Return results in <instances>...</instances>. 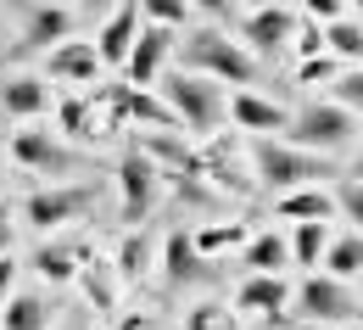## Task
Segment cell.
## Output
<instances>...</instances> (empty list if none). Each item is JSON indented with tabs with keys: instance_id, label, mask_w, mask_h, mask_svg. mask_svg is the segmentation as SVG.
Here are the masks:
<instances>
[{
	"instance_id": "obj_1",
	"label": "cell",
	"mask_w": 363,
	"mask_h": 330,
	"mask_svg": "<svg viewBox=\"0 0 363 330\" xmlns=\"http://www.w3.org/2000/svg\"><path fill=\"white\" fill-rule=\"evenodd\" d=\"M162 106L174 112V123H179L184 135H196V141H207V135H218V123H224V90L213 84V79H201V73H174V79H162Z\"/></svg>"
},
{
	"instance_id": "obj_2",
	"label": "cell",
	"mask_w": 363,
	"mask_h": 330,
	"mask_svg": "<svg viewBox=\"0 0 363 330\" xmlns=\"http://www.w3.org/2000/svg\"><path fill=\"white\" fill-rule=\"evenodd\" d=\"M285 145H302V151H347V145L358 141V112H347V106H335V101H313V106H302L296 118H285Z\"/></svg>"
},
{
	"instance_id": "obj_3",
	"label": "cell",
	"mask_w": 363,
	"mask_h": 330,
	"mask_svg": "<svg viewBox=\"0 0 363 330\" xmlns=\"http://www.w3.org/2000/svg\"><path fill=\"white\" fill-rule=\"evenodd\" d=\"M179 56H184V73H213V79H229V84H246L257 73L252 50L235 45L224 28H196L179 45Z\"/></svg>"
},
{
	"instance_id": "obj_4",
	"label": "cell",
	"mask_w": 363,
	"mask_h": 330,
	"mask_svg": "<svg viewBox=\"0 0 363 330\" xmlns=\"http://www.w3.org/2000/svg\"><path fill=\"white\" fill-rule=\"evenodd\" d=\"M252 163H257V180L274 185V190H302V185H324V180H335V168H330L318 151L279 145V141H257Z\"/></svg>"
},
{
	"instance_id": "obj_5",
	"label": "cell",
	"mask_w": 363,
	"mask_h": 330,
	"mask_svg": "<svg viewBox=\"0 0 363 330\" xmlns=\"http://www.w3.org/2000/svg\"><path fill=\"white\" fill-rule=\"evenodd\" d=\"M291 302H296V314H302V319H318V325H352V319H358L352 291H347L341 280H330V275H308L302 291H296Z\"/></svg>"
},
{
	"instance_id": "obj_6",
	"label": "cell",
	"mask_w": 363,
	"mask_h": 330,
	"mask_svg": "<svg viewBox=\"0 0 363 330\" xmlns=\"http://www.w3.org/2000/svg\"><path fill=\"white\" fill-rule=\"evenodd\" d=\"M90 207H95L90 185H56V190H34V196L23 202V219H28L34 230H62V224H73V219L90 213Z\"/></svg>"
},
{
	"instance_id": "obj_7",
	"label": "cell",
	"mask_w": 363,
	"mask_h": 330,
	"mask_svg": "<svg viewBox=\"0 0 363 330\" xmlns=\"http://www.w3.org/2000/svg\"><path fill=\"white\" fill-rule=\"evenodd\" d=\"M118 196H123V219L129 224H145V213H151V202H157V168H151V157L145 151H123V163H118Z\"/></svg>"
},
{
	"instance_id": "obj_8",
	"label": "cell",
	"mask_w": 363,
	"mask_h": 330,
	"mask_svg": "<svg viewBox=\"0 0 363 330\" xmlns=\"http://www.w3.org/2000/svg\"><path fill=\"white\" fill-rule=\"evenodd\" d=\"M168 56H174V28H168V23H151L145 34H135V45H129V56H123V67H129V84H135V90L157 84Z\"/></svg>"
},
{
	"instance_id": "obj_9",
	"label": "cell",
	"mask_w": 363,
	"mask_h": 330,
	"mask_svg": "<svg viewBox=\"0 0 363 330\" xmlns=\"http://www.w3.org/2000/svg\"><path fill=\"white\" fill-rule=\"evenodd\" d=\"M11 157H17L23 168H34V174H50V180H67V174L79 168V157L62 141H50L45 129H23V135L11 141Z\"/></svg>"
},
{
	"instance_id": "obj_10",
	"label": "cell",
	"mask_w": 363,
	"mask_h": 330,
	"mask_svg": "<svg viewBox=\"0 0 363 330\" xmlns=\"http://www.w3.org/2000/svg\"><path fill=\"white\" fill-rule=\"evenodd\" d=\"M224 106H229V123H240V129H252L257 141H269V135H279V129H285V118H291V112H285L279 101H269V95H252V90H235V95L224 101Z\"/></svg>"
},
{
	"instance_id": "obj_11",
	"label": "cell",
	"mask_w": 363,
	"mask_h": 330,
	"mask_svg": "<svg viewBox=\"0 0 363 330\" xmlns=\"http://www.w3.org/2000/svg\"><path fill=\"white\" fill-rule=\"evenodd\" d=\"M291 34H296V17H291L285 6H257V11L246 17V50L274 56V50L291 45Z\"/></svg>"
},
{
	"instance_id": "obj_12",
	"label": "cell",
	"mask_w": 363,
	"mask_h": 330,
	"mask_svg": "<svg viewBox=\"0 0 363 330\" xmlns=\"http://www.w3.org/2000/svg\"><path fill=\"white\" fill-rule=\"evenodd\" d=\"M285 302H291V285L279 280V275H246L240 291H235V308L240 314H263V319H279Z\"/></svg>"
},
{
	"instance_id": "obj_13",
	"label": "cell",
	"mask_w": 363,
	"mask_h": 330,
	"mask_svg": "<svg viewBox=\"0 0 363 330\" xmlns=\"http://www.w3.org/2000/svg\"><path fill=\"white\" fill-rule=\"evenodd\" d=\"M95 73H101V56H95V45H84V40H62V45H50L45 79H67V84H90Z\"/></svg>"
},
{
	"instance_id": "obj_14",
	"label": "cell",
	"mask_w": 363,
	"mask_h": 330,
	"mask_svg": "<svg viewBox=\"0 0 363 330\" xmlns=\"http://www.w3.org/2000/svg\"><path fill=\"white\" fill-rule=\"evenodd\" d=\"M274 213H285L291 224H330L335 219V196L324 185H302V190H279V207Z\"/></svg>"
},
{
	"instance_id": "obj_15",
	"label": "cell",
	"mask_w": 363,
	"mask_h": 330,
	"mask_svg": "<svg viewBox=\"0 0 363 330\" xmlns=\"http://www.w3.org/2000/svg\"><path fill=\"white\" fill-rule=\"evenodd\" d=\"M73 34V11L67 6H34L28 11V28H23V50H50Z\"/></svg>"
},
{
	"instance_id": "obj_16",
	"label": "cell",
	"mask_w": 363,
	"mask_h": 330,
	"mask_svg": "<svg viewBox=\"0 0 363 330\" xmlns=\"http://www.w3.org/2000/svg\"><path fill=\"white\" fill-rule=\"evenodd\" d=\"M162 275H168V285H196L201 275H207V263H201L196 241L184 236V230H174V236L162 241Z\"/></svg>"
},
{
	"instance_id": "obj_17",
	"label": "cell",
	"mask_w": 363,
	"mask_h": 330,
	"mask_svg": "<svg viewBox=\"0 0 363 330\" xmlns=\"http://www.w3.org/2000/svg\"><path fill=\"white\" fill-rule=\"evenodd\" d=\"M135 34H140V6L129 0V6H118V11H112V23L101 28V45H95V56L123 67V56H129V45H135Z\"/></svg>"
},
{
	"instance_id": "obj_18",
	"label": "cell",
	"mask_w": 363,
	"mask_h": 330,
	"mask_svg": "<svg viewBox=\"0 0 363 330\" xmlns=\"http://www.w3.org/2000/svg\"><path fill=\"white\" fill-rule=\"evenodd\" d=\"M0 106H6L11 118H40V112H50V90H45V79H28V73L6 79V90H0Z\"/></svg>"
},
{
	"instance_id": "obj_19",
	"label": "cell",
	"mask_w": 363,
	"mask_h": 330,
	"mask_svg": "<svg viewBox=\"0 0 363 330\" xmlns=\"http://www.w3.org/2000/svg\"><path fill=\"white\" fill-rule=\"evenodd\" d=\"M79 263H84V246H79V241H50V246L34 252V263H28V269H34L40 280H73V275H79Z\"/></svg>"
},
{
	"instance_id": "obj_20",
	"label": "cell",
	"mask_w": 363,
	"mask_h": 330,
	"mask_svg": "<svg viewBox=\"0 0 363 330\" xmlns=\"http://www.w3.org/2000/svg\"><path fill=\"white\" fill-rule=\"evenodd\" d=\"M50 325V302L34 291H11L0 308V330H45Z\"/></svg>"
},
{
	"instance_id": "obj_21",
	"label": "cell",
	"mask_w": 363,
	"mask_h": 330,
	"mask_svg": "<svg viewBox=\"0 0 363 330\" xmlns=\"http://www.w3.org/2000/svg\"><path fill=\"white\" fill-rule=\"evenodd\" d=\"M73 280L84 285V297H90L95 308H118V269H112L106 258H84Z\"/></svg>"
},
{
	"instance_id": "obj_22",
	"label": "cell",
	"mask_w": 363,
	"mask_h": 330,
	"mask_svg": "<svg viewBox=\"0 0 363 330\" xmlns=\"http://www.w3.org/2000/svg\"><path fill=\"white\" fill-rule=\"evenodd\" d=\"M240 263H246L252 275H279V269L291 263V252H285V241L269 230V236H252L246 246H240Z\"/></svg>"
},
{
	"instance_id": "obj_23",
	"label": "cell",
	"mask_w": 363,
	"mask_h": 330,
	"mask_svg": "<svg viewBox=\"0 0 363 330\" xmlns=\"http://www.w3.org/2000/svg\"><path fill=\"white\" fill-rule=\"evenodd\" d=\"M318 263H324V275H330V280H352V275L363 269V241H358V236H341V241H330Z\"/></svg>"
},
{
	"instance_id": "obj_24",
	"label": "cell",
	"mask_w": 363,
	"mask_h": 330,
	"mask_svg": "<svg viewBox=\"0 0 363 330\" xmlns=\"http://www.w3.org/2000/svg\"><path fill=\"white\" fill-rule=\"evenodd\" d=\"M324 50L341 56V62H363V28L352 17H330L324 23Z\"/></svg>"
},
{
	"instance_id": "obj_25",
	"label": "cell",
	"mask_w": 363,
	"mask_h": 330,
	"mask_svg": "<svg viewBox=\"0 0 363 330\" xmlns=\"http://www.w3.org/2000/svg\"><path fill=\"white\" fill-rule=\"evenodd\" d=\"M118 280H145L151 275V241L140 236V230H129V236L118 241Z\"/></svg>"
},
{
	"instance_id": "obj_26",
	"label": "cell",
	"mask_w": 363,
	"mask_h": 330,
	"mask_svg": "<svg viewBox=\"0 0 363 330\" xmlns=\"http://www.w3.org/2000/svg\"><path fill=\"white\" fill-rule=\"evenodd\" d=\"M324 246H330V230H324V224H296V236L285 241V252H291V263H302V269H318V258H324Z\"/></svg>"
},
{
	"instance_id": "obj_27",
	"label": "cell",
	"mask_w": 363,
	"mask_h": 330,
	"mask_svg": "<svg viewBox=\"0 0 363 330\" xmlns=\"http://www.w3.org/2000/svg\"><path fill=\"white\" fill-rule=\"evenodd\" d=\"M135 6H140V17H151V23H168V28H179L184 11H190L184 0H135Z\"/></svg>"
},
{
	"instance_id": "obj_28",
	"label": "cell",
	"mask_w": 363,
	"mask_h": 330,
	"mask_svg": "<svg viewBox=\"0 0 363 330\" xmlns=\"http://www.w3.org/2000/svg\"><path fill=\"white\" fill-rule=\"evenodd\" d=\"M184 330H229V308H218V302H196L190 319H184Z\"/></svg>"
},
{
	"instance_id": "obj_29",
	"label": "cell",
	"mask_w": 363,
	"mask_h": 330,
	"mask_svg": "<svg viewBox=\"0 0 363 330\" xmlns=\"http://www.w3.org/2000/svg\"><path fill=\"white\" fill-rule=\"evenodd\" d=\"M196 241V252H218V246H235L240 241V224H213L207 236H190Z\"/></svg>"
},
{
	"instance_id": "obj_30",
	"label": "cell",
	"mask_w": 363,
	"mask_h": 330,
	"mask_svg": "<svg viewBox=\"0 0 363 330\" xmlns=\"http://www.w3.org/2000/svg\"><path fill=\"white\" fill-rule=\"evenodd\" d=\"M330 73H335V56L324 50V56H308V62L296 67V84H324Z\"/></svg>"
},
{
	"instance_id": "obj_31",
	"label": "cell",
	"mask_w": 363,
	"mask_h": 330,
	"mask_svg": "<svg viewBox=\"0 0 363 330\" xmlns=\"http://www.w3.org/2000/svg\"><path fill=\"white\" fill-rule=\"evenodd\" d=\"M62 129H67V135H90V129H95L90 106H84V101H62Z\"/></svg>"
},
{
	"instance_id": "obj_32",
	"label": "cell",
	"mask_w": 363,
	"mask_h": 330,
	"mask_svg": "<svg viewBox=\"0 0 363 330\" xmlns=\"http://www.w3.org/2000/svg\"><path fill=\"white\" fill-rule=\"evenodd\" d=\"M335 106H347V112H358L363 106V73H341V84H335Z\"/></svg>"
},
{
	"instance_id": "obj_33",
	"label": "cell",
	"mask_w": 363,
	"mask_h": 330,
	"mask_svg": "<svg viewBox=\"0 0 363 330\" xmlns=\"http://www.w3.org/2000/svg\"><path fill=\"white\" fill-rule=\"evenodd\" d=\"M291 40H296V50H302V62H308V56H324V34H318V28H302V23H296Z\"/></svg>"
},
{
	"instance_id": "obj_34",
	"label": "cell",
	"mask_w": 363,
	"mask_h": 330,
	"mask_svg": "<svg viewBox=\"0 0 363 330\" xmlns=\"http://www.w3.org/2000/svg\"><path fill=\"white\" fill-rule=\"evenodd\" d=\"M335 213H347V219H363V190H358V185H341V196H335Z\"/></svg>"
},
{
	"instance_id": "obj_35",
	"label": "cell",
	"mask_w": 363,
	"mask_h": 330,
	"mask_svg": "<svg viewBox=\"0 0 363 330\" xmlns=\"http://www.w3.org/2000/svg\"><path fill=\"white\" fill-rule=\"evenodd\" d=\"M341 6H347V0H308V17H313V23H330V17H341Z\"/></svg>"
},
{
	"instance_id": "obj_36",
	"label": "cell",
	"mask_w": 363,
	"mask_h": 330,
	"mask_svg": "<svg viewBox=\"0 0 363 330\" xmlns=\"http://www.w3.org/2000/svg\"><path fill=\"white\" fill-rule=\"evenodd\" d=\"M11 280H17V263L0 258V308H6V297H11Z\"/></svg>"
},
{
	"instance_id": "obj_37",
	"label": "cell",
	"mask_w": 363,
	"mask_h": 330,
	"mask_svg": "<svg viewBox=\"0 0 363 330\" xmlns=\"http://www.w3.org/2000/svg\"><path fill=\"white\" fill-rule=\"evenodd\" d=\"M118 330H162V325H157L151 314H123V319H118Z\"/></svg>"
},
{
	"instance_id": "obj_38",
	"label": "cell",
	"mask_w": 363,
	"mask_h": 330,
	"mask_svg": "<svg viewBox=\"0 0 363 330\" xmlns=\"http://www.w3.org/2000/svg\"><path fill=\"white\" fill-rule=\"evenodd\" d=\"M184 6H201V11H213V17H224L235 0H184Z\"/></svg>"
},
{
	"instance_id": "obj_39",
	"label": "cell",
	"mask_w": 363,
	"mask_h": 330,
	"mask_svg": "<svg viewBox=\"0 0 363 330\" xmlns=\"http://www.w3.org/2000/svg\"><path fill=\"white\" fill-rule=\"evenodd\" d=\"M11 246V224H6V213H0V252Z\"/></svg>"
},
{
	"instance_id": "obj_40",
	"label": "cell",
	"mask_w": 363,
	"mask_h": 330,
	"mask_svg": "<svg viewBox=\"0 0 363 330\" xmlns=\"http://www.w3.org/2000/svg\"><path fill=\"white\" fill-rule=\"evenodd\" d=\"M84 6H90V11H106V6H112V0H84Z\"/></svg>"
},
{
	"instance_id": "obj_41",
	"label": "cell",
	"mask_w": 363,
	"mask_h": 330,
	"mask_svg": "<svg viewBox=\"0 0 363 330\" xmlns=\"http://www.w3.org/2000/svg\"><path fill=\"white\" fill-rule=\"evenodd\" d=\"M257 6H279V0H257Z\"/></svg>"
},
{
	"instance_id": "obj_42",
	"label": "cell",
	"mask_w": 363,
	"mask_h": 330,
	"mask_svg": "<svg viewBox=\"0 0 363 330\" xmlns=\"http://www.w3.org/2000/svg\"><path fill=\"white\" fill-rule=\"evenodd\" d=\"M79 330H90V325H79Z\"/></svg>"
}]
</instances>
